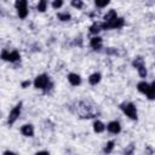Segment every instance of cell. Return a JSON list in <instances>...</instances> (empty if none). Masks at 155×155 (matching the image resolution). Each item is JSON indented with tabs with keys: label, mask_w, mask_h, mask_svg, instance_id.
Instances as JSON below:
<instances>
[{
	"label": "cell",
	"mask_w": 155,
	"mask_h": 155,
	"mask_svg": "<svg viewBox=\"0 0 155 155\" xmlns=\"http://www.w3.org/2000/svg\"><path fill=\"white\" fill-rule=\"evenodd\" d=\"M21 133L25 137H33L34 136V126L31 124H25L21 127Z\"/></svg>",
	"instance_id": "8"
},
{
	"label": "cell",
	"mask_w": 155,
	"mask_h": 155,
	"mask_svg": "<svg viewBox=\"0 0 155 155\" xmlns=\"http://www.w3.org/2000/svg\"><path fill=\"white\" fill-rule=\"evenodd\" d=\"M24 6H28V0H16L15 1L16 10L19 8V7H24Z\"/></svg>",
	"instance_id": "22"
},
{
	"label": "cell",
	"mask_w": 155,
	"mask_h": 155,
	"mask_svg": "<svg viewBox=\"0 0 155 155\" xmlns=\"http://www.w3.org/2000/svg\"><path fill=\"white\" fill-rule=\"evenodd\" d=\"M142 64H144V59H143L142 57H136V58L133 59V62H132V65H133L134 68H137V67H139V65H142Z\"/></svg>",
	"instance_id": "23"
},
{
	"label": "cell",
	"mask_w": 155,
	"mask_h": 155,
	"mask_svg": "<svg viewBox=\"0 0 155 155\" xmlns=\"http://www.w3.org/2000/svg\"><path fill=\"white\" fill-rule=\"evenodd\" d=\"M104 130H105V125H104L102 121L96 120V121L93 122V131H94L96 133H102V132H104Z\"/></svg>",
	"instance_id": "14"
},
{
	"label": "cell",
	"mask_w": 155,
	"mask_h": 155,
	"mask_svg": "<svg viewBox=\"0 0 155 155\" xmlns=\"http://www.w3.org/2000/svg\"><path fill=\"white\" fill-rule=\"evenodd\" d=\"M21 110H22V102L17 103V104L11 109V111H10V114H8V117H7V124H8L10 126L13 125V124L17 121V119H18L19 115H21Z\"/></svg>",
	"instance_id": "4"
},
{
	"label": "cell",
	"mask_w": 155,
	"mask_h": 155,
	"mask_svg": "<svg viewBox=\"0 0 155 155\" xmlns=\"http://www.w3.org/2000/svg\"><path fill=\"white\" fill-rule=\"evenodd\" d=\"M125 25V19L121 17H117L116 19L111 21V22H103L102 27L103 29H120Z\"/></svg>",
	"instance_id": "5"
},
{
	"label": "cell",
	"mask_w": 155,
	"mask_h": 155,
	"mask_svg": "<svg viewBox=\"0 0 155 155\" xmlns=\"http://www.w3.org/2000/svg\"><path fill=\"white\" fill-rule=\"evenodd\" d=\"M145 96H147V98H148V99L154 101V99H155V90H154V88L150 86V90L148 91V93H147Z\"/></svg>",
	"instance_id": "25"
},
{
	"label": "cell",
	"mask_w": 155,
	"mask_h": 155,
	"mask_svg": "<svg viewBox=\"0 0 155 155\" xmlns=\"http://www.w3.org/2000/svg\"><path fill=\"white\" fill-rule=\"evenodd\" d=\"M103 30V27H102V23H98V22H94L91 27H90V33L92 35H98V33Z\"/></svg>",
	"instance_id": "13"
},
{
	"label": "cell",
	"mask_w": 155,
	"mask_h": 155,
	"mask_svg": "<svg viewBox=\"0 0 155 155\" xmlns=\"http://www.w3.org/2000/svg\"><path fill=\"white\" fill-rule=\"evenodd\" d=\"M109 2H110V0H94V5L99 8L105 7L107 5H109Z\"/></svg>",
	"instance_id": "20"
},
{
	"label": "cell",
	"mask_w": 155,
	"mask_h": 155,
	"mask_svg": "<svg viewBox=\"0 0 155 155\" xmlns=\"http://www.w3.org/2000/svg\"><path fill=\"white\" fill-rule=\"evenodd\" d=\"M90 46L94 50V51H99L102 47H103V40L101 36L98 35H94L93 38H91L90 40Z\"/></svg>",
	"instance_id": "6"
},
{
	"label": "cell",
	"mask_w": 155,
	"mask_h": 155,
	"mask_svg": "<svg viewBox=\"0 0 155 155\" xmlns=\"http://www.w3.org/2000/svg\"><path fill=\"white\" fill-rule=\"evenodd\" d=\"M30 84H31V82H30V80H25V81H23V82H22V85H21V86H22L23 88H25V87L30 86Z\"/></svg>",
	"instance_id": "27"
},
{
	"label": "cell",
	"mask_w": 155,
	"mask_h": 155,
	"mask_svg": "<svg viewBox=\"0 0 155 155\" xmlns=\"http://www.w3.org/2000/svg\"><path fill=\"white\" fill-rule=\"evenodd\" d=\"M114 145H115L114 140H109V142L105 144V147H104L103 151H104L105 154H109V153H111V151H113V149H114Z\"/></svg>",
	"instance_id": "19"
},
{
	"label": "cell",
	"mask_w": 155,
	"mask_h": 155,
	"mask_svg": "<svg viewBox=\"0 0 155 155\" xmlns=\"http://www.w3.org/2000/svg\"><path fill=\"white\" fill-rule=\"evenodd\" d=\"M1 58H2L4 61L11 62V63H16V62H19L21 54H19L18 51H16V50H13V51L2 50V52H1Z\"/></svg>",
	"instance_id": "3"
},
{
	"label": "cell",
	"mask_w": 155,
	"mask_h": 155,
	"mask_svg": "<svg viewBox=\"0 0 155 155\" xmlns=\"http://www.w3.org/2000/svg\"><path fill=\"white\" fill-rule=\"evenodd\" d=\"M120 109L122 110V113L128 116L131 120H137L138 119V113H137V108L133 103L131 102H124L120 104Z\"/></svg>",
	"instance_id": "2"
},
{
	"label": "cell",
	"mask_w": 155,
	"mask_h": 155,
	"mask_svg": "<svg viewBox=\"0 0 155 155\" xmlns=\"http://www.w3.org/2000/svg\"><path fill=\"white\" fill-rule=\"evenodd\" d=\"M136 69H137V71H138V75H139L142 79L147 78L148 71H147V68H145V63H144V64H142V65H139V67H137Z\"/></svg>",
	"instance_id": "17"
},
{
	"label": "cell",
	"mask_w": 155,
	"mask_h": 155,
	"mask_svg": "<svg viewBox=\"0 0 155 155\" xmlns=\"http://www.w3.org/2000/svg\"><path fill=\"white\" fill-rule=\"evenodd\" d=\"M137 90H138L140 93L147 94L148 91L150 90V85H149L148 82H145V81H140V82L137 84Z\"/></svg>",
	"instance_id": "10"
},
{
	"label": "cell",
	"mask_w": 155,
	"mask_h": 155,
	"mask_svg": "<svg viewBox=\"0 0 155 155\" xmlns=\"http://www.w3.org/2000/svg\"><path fill=\"white\" fill-rule=\"evenodd\" d=\"M33 84H34V87L35 88L42 90L45 93H47L52 88V86H53V84L51 82L50 76L47 74H40V75H38L35 78V80H34Z\"/></svg>",
	"instance_id": "1"
},
{
	"label": "cell",
	"mask_w": 155,
	"mask_h": 155,
	"mask_svg": "<svg viewBox=\"0 0 155 155\" xmlns=\"http://www.w3.org/2000/svg\"><path fill=\"white\" fill-rule=\"evenodd\" d=\"M133 149H134L133 144H130V145H128L127 148H125L124 153H125V154H132V153H133Z\"/></svg>",
	"instance_id": "26"
},
{
	"label": "cell",
	"mask_w": 155,
	"mask_h": 155,
	"mask_svg": "<svg viewBox=\"0 0 155 155\" xmlns=\"http://www.w3.org/2000/svg\"><path fill=\"white\" fill-rule=\"evenodd\" d=\"M57 18L62 22H67V21H70L71 16L68 12H59V13H57Z\"/></svg>",
	"instance_id": "18"
},
{
	"label": "cell",
	"mask_w": 155,
	"mask_h": 155,
	"mask_svg": "<svg viewBox=\"0 0 155 155\" xmlns=\"http://www.w3.org/2000/svg\"><path fill=\"white\" fill-rule=\"evenodd\" d=\"M68 81L71 86H79L81 84V78L76 73H70V74H68Z\"/></svg>",
	"instance_id": "9"
},
{
	"label": "cell",
	"mask_w": 155,
	"mask_h": 155,
	"mask_svg": "<svg viewBox=\"0 0 155 155\" xmlns=\"http://www.w3.org/2000/svg\"><path fill=\"white\" fill-rule=\"evenodd\" d=\"M71 6L73 7H75V8H78V10H81L82 7H84V1L82 0H71Z\"/></svg>",
	"instance_id": "21"
},
{
	"label": "cell",
	"mask_w": 155,
	"mask_h": 155,
	"mask_svg": "<svg viewBox=\"0 0 155 155\" xmlns=\"http://www.w3.org/2000/svg\"><path fill=\"white\" fill-rule=\"evenodd\" d=\"M63 6V0H53L52 1V7L54 8V10H58V8H61Z\"/></svg>",
	"instance_id": "24"
},
{
	"label": "cell",
	"mask_w": 155,
	"mask_h": 155,
	"mask_svg": "<svg viewBox=\"0 0 155 155\" xmlns=\"http://www.w3.org/2000/svg\"><path fill=\"white\" fill-rule=\"evenodd\" d=\"M117 18V13H116V11L115 10H109L105 15H104V17H103V19H104V22H111V21H114V19H116Z\"/></svg>",
	"instance_id": "11"
},
{
	"label": "cell",
	"mask_w": 155,
	"mask_h": 155,
	"mask_svg": "<svg viewBox=\"0 0 155 155\" xmlns=\"http://www.w3.org/2000/svg\"><path fill=\"white\" fill-rule=\"evenodd\" d=\"M101 79H102L101 73H93V74H91V75H90V78H88V82H90V85L94 86V85L99 84Z\"/></svg>",
	"instance_id": "12"
},
{
	"label": "cell",
	"mask_w": 155,
	"mask_h": 155,
	"mask_svg": "<svg viewBox=\"0 0 155 155\" xmlns=\"http://www.w3.org/2000/svg\"><path fill=\"white\" fill-rule=\"evenodd\" d=\"M28 13H29V11H28V6H24V7H19V8H17V15H18V17H19V18H22V19L27 18Z\"/></svg>",
	"instance_id": "15"
},
{
	"label": "cell",
	"mask_w": 155,
	"mask_h": 155,
	"mask_svg": "<svg viewBox=\"0 0 155 155\" xmlns=\"http://www.w3.org/2000/svg\"><path fill=\"white\" fill-rule=\"evenodd\" d=\"M150 86H151V87H153V88H154V90H155V81H153V82H151V84H150Z\"/></svg>",
	"instance_id": "28"
},
{
	"label": "cell",
	"mask_w": 155,
	"mask_h": 155,
	"mask_svg": "<svg viewBox=\"0 0 155 155\" xmlns=\"http://www.w3.org/2000/svg\"><path fill=\"white\" fill-rule=\"evenodd\" d=\"M107 130H108L110 133H113V134H117V133L121 132V125H120L119 121L114 120V121H110V122L107 125Z\"/></svg>",
	"instance_id": "7"
},
{
	"label": "cell",
	"mask_w": 155,
	"mask_h": 155,
	"mask_svg": "<svg viewBox=\"0 0 155 155\" xmlns=\"http://www.w3.org/2000/svg\"><path fill=\"white\" fill-rule=\"evenodd\" d=\"M47 4H48L47 0H39V2L36 5V10L39 12H45L46 8H47Z\"/></svg>",
	"instance_id": "16"
}]
</instances>
